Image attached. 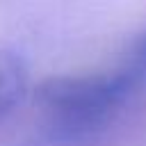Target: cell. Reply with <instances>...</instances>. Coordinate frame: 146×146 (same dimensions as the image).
<instances>
[{
  "mask_svg": "<svg viewBox=\"0 0 146 146\" xmlns=\"http://www.w3.org/2000/svg\"><path fill=\"white\" fill-rule=\"evenodd\" d=\"M27 94V68L9 50H0V123L9 119Z\"/></svg>",
  "mask_w": 146,
  "mask_h": 146,
  "instance_id": "cell-2",
  "label": "cell"
},
{
  "mask_svg": "<svg viewBox=\"0 0 146 146\" xmlns=\"http://www.w3.org/2000/svg\"><path fill=\"white\" fill-rule=\"evenodd\" d=\"M123 62H125V64L139 75V80L146 84V32H141V34L135 39V43H132L130 50L125 52Z\"/></svg>",
  "mask_w": 146,
  "mask_h": 146,
  "instance_id": "cell-3",
  "label": "cell"
},
{
  "mask_svg": "<svg viewBox=\"0 0 146 146\" xmlns=\"http://www.w3.org/2000/svg\"><path fill=\"white\" fill-rule=\"evenodd\" d=\"M144 82L121 62L119 68L96 75L50 78L36 89V105L62 137H84L103 130Z\"/></svg>",
  "mask_w": 146,
  "mask_h": 146,
  "instance_id": "cell-1",
  "label": "cell"
}]
</instances>
